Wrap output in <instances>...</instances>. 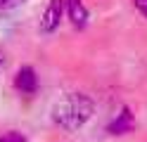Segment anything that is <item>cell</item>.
Wrapping results in <instances>:
<instances>
[{
	"label": "cell",
	"mask_w": 147,
	"mask_h": 142,
	"mask_svg": "<svg viewBox=\"0 0 147 142\" xmlns=\"http://www.w3.org/2000/svg\"><path fill=\"white\" fill-rule=\"evenodd\" d=\"M64 12H67L69 22L74 28H86L88 24V9L83 0H64Z\"/></svg>",
	"instance_id": "277c9868"
},
{
	"label": "cell",
	"mask_w": 147,
	"mask_h": 142,
	"mask_svg": "<svg viewBox=\"0 0 147 142\" xmlns=\"http://www.w3.org/2000/svg\"><path fill=\"white\" fill-rule=\"evenodd\" d=\"M3 66H5V57L0 55V69H3Z\"/></svg>",
	"instance_id": "9c48e42d"
},
{
	"label": "cell",
	"mask_w": 147,
	"mask_h": 142,
	"mask_svg": "<svg viewBox=\"0 0 147 142\" xmlns=\"http://www.w3.org/2000/svg\"><path fill=\"white\" fill-rule=\"evenodd\" d=\"M90 116H93V100L81 92L67 95L52 109V121L64 130H78L81 126H86Z\"/></svg>",
	"instance_id": "6da1fadb"
},
{
	"label": "cell",
	"mask_w": 147,
	"mask_h": 142,
	"mask_svg": "<svg viewBox=\"0 0 147 142\" xmlns=\"http://www.w3.org/2000/svg\"><path fill=\"white\" fill-rule=\"evenodd\" d=\"M135 128V118L128 107L121 109V114H116V118L107 126V133H112V135H126V133H131Z\"/></svg>",
	"instance_id": "5b68a950"
},
{
	"label": "cell",
	"mask_w": 147,
	"mask_h": 142,
	"mask_svg": "<svg viewBox=\"0 0 147 142\" xmlns=\"http://www.w3.org/2000/svg\"><path fill=\"white\" fill-rule=\"evenodd\" d=\"M14 88L19 92H24V95H33L38 90V76H36L33 66H22L14 73Z\"/></svg>",
	"instance_id": "3957f363"
},
{
	"label": "cell",
	"mask_w": 147,
	"mask_h": 142,
	"mask_svg": "<svg viewBox=\"0 0 147 142\" xmlns=\"http://www.w3.org/2000/svg\"><path fill=\"white\" fill-rule=\"evenodd\" d=\"M0 142H29L22 133H17V130H10V133H3L0 135Z\"/></svg>",
	"instance_id": "8992f818"
},
{
	"label": "cell",
	"mask_w": 147,
	"mask_h": 142,
	"mask_svg": "<svg viewBox=\"0 0 147 142\" xmlns=\"http://www.w3.org/2000/svg\"><path fill=\"white\" fill-rule=\"evenodd\" d=\"M133 5H135V9L142 17H147V0H133Z\"/></svg>",
	"instance_id": "ba28073f"
},
{
	"label": "cell",
	"mask_w": 147,
	"mask_h": 142,
	"mask_svg": "<svg viewBox=\"0 0 147 142\" xmlns=\"http://www.w3.org/2000/svg\"><path fill=\"white\" fill-rule=\"evenodd\" d=\"M62 14H64V0H48L45 12L40 17V31L43 33H55L59 28Z\"/></svg>",
	"instance_id": "7a4b0ae2"
},
{
	"label": "cell",
	"mask_w": 147,
	"mask_h": 142,
	"mask_svg": "<svg viewBox=\"0 0 147 142\" xmlns=\"http://www.w3.org/2000/svg\"><path fill=\"white\" fill-rule=\"evenodd\" d=\"M24 3L26 0H0V9H12V7H19Z\"/></svg>",
	"instance_id": "52a82bcc"
}]
</instances>
